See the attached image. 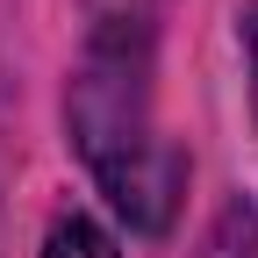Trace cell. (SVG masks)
Listing matches in <instances>:
<instances>
[{
    "instance_id": "obj_1",
    "label": "cell",
    "mask_w": 258,
    "mask_h": 258,
    "mask_svg": "<svg viewBox=\"0 0 258 258\" xmlns=\"http://www.w3.org/2000/svg\"><path fill=\"white\" fill-rule=\"evenodd\" d=\"M151 50L158 36L93 29L72 72V93H64V122H72V144L86 172L101 179L108 208L137 237H165L186 194V151L151 115Z\"/></svg>"
},
{
    "instance_id": "obj_2",
    "label": "cell",
    "mask_w": 258,
    "mask_h": 258,
    "mask_svg": "<svg viewBox=\"0 0 258 258\" xmlns=\"http://www.w3.org/2000/svg\"><path fill=\"white\" fill-rule=\"evenodd\" d=\"M194 258H258V186L230 194V208L208 222V237Z\"/></svg>"
},
{
    "instance_id": "obj_3",
    "label": "cell",
    "mask_w": 258,
    "mask_h": 258,
    "mask_svg": "<svg viewBox=\"0 0 258 258\" xmlns=\"http://www.w3.org/2000/svg\"><path fill=\"white\" fill-rule=\"evenodd\" d=\"M43 258H122V251L93 215H57L50 237H43Z\"/></svg>"
},
{
    "instance_id": "obj_4",
    "label": "cell",
    "mask_w": 258,
    "mask_h": 258,
    "mask_svg": "<svg viewBox=\"0 0 258 258\" xmlns=\"http://www.w3.org/2000/svg\"><path fill=\"white\" fill-rule=\"evenodd\" d=\"M165 8H172V0H86L93 29H129V36H158Z\"/></svg>"
},
{
    "instance_id": "obj_5",
    "label": "cell",
    "mask_w": 258,
    "mask_h": 258,
    "mask_svg": "<svg viewBox=\"0 0 258 258\" xmlns=\"http://www.w3.org/2000/svg\"><path fill=\"white\" fill-rule=\"evenodd\" d=\"M244 57H251V108H258V8L244 15Z\"/></svg>"
}]
</instances>
